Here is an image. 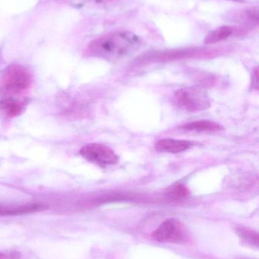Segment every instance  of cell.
Wrapping results in <instances>:
<instances>
[{"label":"cell","instance_id":"e0dca14e","mask_svg":"<svg viewBox=\"0 0 259 259\" xmlns=\"http://www.w3.org/2000/svg\"><path fill=\"white\" fill-rule=\"evenodd\" d=\"M105 1H109V0H105Z\"/></svg>","mask_w":259,"mask_h":259},{"label":"cell","instance_id":"52a82bcc","mask_svg":"<svg viewBox=\"0 0 259 259\" xmlns=\"http://www.w3.org/2000/svg\"><path fill=\"white\" fill-rule=\"evenodd\" d=\"M194 143L189 140H175V139H162L157 142L155 149L159 152L168 153H179L190 149Z\"/></svg>","mask_w":259,"mask_h":259},{"label":"cell","instance_id":"8fae6325","mask_svg":"<svg viewBox=\"0 0 259 259\" xmlns=\"http://www.w3.org/2000/svg\"><path fill=\"white\" fill-rule=\"evenodd\" d=\"M181 129L187 131H196V132H204V131H224V127L218 123L209 120H201V121H193V122L187 123L181 127Z\"/></svg>","mask_w":259,"mask_h":259},{"label":"cell","instance_id":"8992f818","mask_svg":"<svg viewBox=\"0 0 259 259\" xmlns=\"http://www.w3.org/2000/svg\"><path fill=\"white\" fill-rule=\"evenodd\" d=\"M258 8H249L236 11L231 14L229 20L242 24L245 27H255L258 25Z\"/></svg>","mask_w":259,"mask_h":259},{"label":"cell","instance_id":"4fadbf2b","mask_svg":"<svg viewBox=\"0 0 259 259\" xmlns=\"http://www.w3.org/2000/svg\"><path fill=\"white\" fill-rule=\"evenodd\" d=\"M237 234L246 242L258 246V236L257 233L247 228H240L237 229Z\"/></svg>","mask_w":259,"mask_h":259},{"label":"cell","instance_id":"5bb4252c","mask_svg":"<svg viewBox=\"0 0 259 259\" xmlns=\"http://www.w3.org/2000/svg\"><path fill=\"white\" fill-rule=\"evenodd\" d=\"M21 252L18 251H0V259H21Z\"/></svg>","mask_w":259,"mask_h":259},{"label":"cell","instance_id":"3957f363","mask_svg":"<svg viewBox=\"0 0 259 259\" xmlns=\"http://www.w3.org/2000/svg\"><path fill=\"white\" fill-rule=\"evenodd\" d=\"M174 102L179 109L190 112L206 110L211 106V101L205 90L197 87L178 90L174 94Z\"/></svg>","mask_w":259,"mask_h":259},{"label":"cell","instance_id":"9c48e42d","mask_svg":"<svg viewBox=\"0 0 259 259\" xmlns=\"http://www.w3.org/2000/svg\"><path fill=\"white\" fill-rule=\"evenodd\" d=\"M239 30L237 27L232 25H224L214 29L212 31L210 32L204 42L205 44H214L221 41L226 40L228 38L231 37L234 33H238Z\"/></svg>","mask_w":259,"mask_h":259},{"label":"cell","instance_id":"7c38bea8","mask_svg":"<svg viewBox=\"0 0 259 259\" xmlns=\"http://www.w3.org/2000/svg\"><path fill=\"white\" fill-rule=\"evenodd\" d=\"M190 194L188 189L182 184L173 186L167 190L169 197L173 199H181L187 197Z\"/></svg>","mask_w":259,"mask_h":259},{"label":"cell","instance_id":"2e32d148","mask_svg":"<svg viewBox=\"0 0 259 259\" xmlns=\"http://www.w3.org/2000/svg\"><path fill=\"white\" fill-rule=\"evenodd\" d=\"M228 1L236 2V3H246V0H228Z\"/></svg>","mask_w":259,"mask_h":259},{"label":"cell","instance_id":"30bf717a","mask_svg":"<svg viewBox=\"0 0 259 259\" xmlns=\"http://www.w3.org/2000/svg\"><path fill=\"white\" fill-rule=\"evenodd\" d=\"M44 209V206L40 204H27L17 206L0 205V216L21 215L41 211Z\"/></svg>","mask_w":259,"mask_h":259},{"label":"cell","instance_id":"6da1fadb","mask_svg":"<svg viewBox=\"0 0 259 259\" xmlns=\"http://www.w3.org/2000/svg\"><path fill=\"white\" fill-rule=\"evenodd\" d=\"M139 44L138 36L131 32H111L91 41L85 50V54L114 62L133 53Z\"/></svg>","mask_w":259,"mask_h":259},{"label":"cell","instance_id":"7a4b0ae2","mask_svg":"<svg viewBox=\"0 0 259 259\" xmlns=\"http://www.w3.org/2000/svg\"><path fill=\"white\" fill-rule=\"evenodd\" d=\"M31 75L24 67L11 65L5 70L0 79V90L4 95H17L28 89Z\"/></svg>","mask_w":259,"mask_h":259},{"label":"cell","instance_id":"9a60e30c","mask_svg":"<svg viewBox=\"0 0 259 259\" xmlns=\"http://www.w3.org/2000/svg\"><path fill=\"white\" fill-rule=\"evenodd\" d=\"M253 77H255V81H254L253 87L254 88L258 89V68H255L253 71Z\"/></svg>","mask_w":259,"mask_h":259},{"label":"cell","instance_id":"5b68a950","mask_svg":"<svg viewBox=\"0 0 259 259\" xmlns=\"http://www.w3.org/2000/svg\"><path fill=\"white\" fill-rule=\"evenodd\" d=\"M85 159L100 167L114 165L119 161V157L113 149L101 143H92L85 145L79 151Z\"/></svg>","mask_w":259,"mask_h":259},{"label":"cell","instance_id":"ba28073f","mask_svg":"<svg viewBox=\"0 0 259 259\" xmlns=\"http://www.w3.org/2000/svg\"><path fill=\"white\" fill-rule=\"evenodd\" d=\"M25 100L14 97L12 95H4L0 98V109L9 117L21 115L25 109Z\"/></svg>","mask_w":259,"mask_h":259},{"label":"cell","instance_id":"277c9868","mask_svg":"<svg viewBox=\"0 0 259 259\" xmlns=\"http://www.w3.org/2000/svg\"><path fill=\"white\" fill-rule=\"evenodd\" d=\"M152 239L159 243H180L188 240L189 235L185 225L176 219L164 221L152 234Z\"/></svg>","mask_w":259,"mask_h":259}]
</instances>
